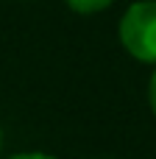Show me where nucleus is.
Listing matches in <instances>:
<instances>
[{
	"label": "nucleus",
	"mask_w": 156,
	"mask_h": 159,
	"mask_svg": "<svg viewBox=\"0 0 156 159\" xmlns=\"http://www.w3.org/2000/svg\"><path fill=\"white\" fill-rule=\"evenodd\" d=\"M120 39L134 59L156 61V0H140L123 14Z\"/></svg>",
	"instance_id": "nucleus-1"
},
{
	"label": "nucleus",
	"mask_w": 156,
	"mask_h": 159,
	"mask_svg": "<svg viewBox=\"0 0 156 159\" xmlns=\"http://www.w3.org/2000/svg\"><path fill=\"white\" fill-rule=\"evenodd\" d=\"M112 0H67V6L70 8H75V11H81V14H92V11H100V8H106Z\"/></svg>",
	"instance_id": "nucleus-2"
},
{
	"label": "nucleus",
	"mask_w": 156,
	"mask_h": 159,
	"mask_svg": "<svg viewBox=\"0 0 156 159\" xmlns=\"http://www.w3.org/2000/svg\"><path fill=\"white\" fill-rule=\"evenodd\" d=\"M148 98H151V109H154V115H156V73H154V78H151V89H148Z\"/></svg>",
	"instance_id": "nucleus-3"
},
{
	"label": "nucleus",
	"mask_w": 156,
	"mask_h": 159,
	"mask_svg": "<svg viewBox=\"0 0 156 159\" xmlns=\"http://www.w3.org/2000/svg\"><path fill=\"white\" fill-rule=\"evenodd\" d=\"M11 159H56V157H50V154H17Z\"/></svg>",
	"instance_id": "nucleus-4"
},
{
	"label": "nucleus",
	"mask_w": 156,
	"mask_h": 159,
	"mask_svg": "<svg viewBox=\"0 0 156 159\" xmlns=\"http://www.w3.org/2000/svg\"><path fill=\"white\" fill-rule=\"evenodd\" d=\"M0 143H3V137H0Z\"/></svg>",
	"instance_id": "nucleus-5"
}]
</instances>
